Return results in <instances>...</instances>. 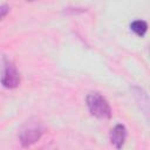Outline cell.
Segmentation results:
<instances>
[{
    "mask_svg": "<svg viewBox=\"0 0 150 150\" xmlns=\"http://www.w3.org/2000/svg\"><path fill=\"white\" fill-rule=\"evenodd\" d=\"M86 102L88 110L93 116L100 120H109L111 117L110 104L100 93H89L87 95Z\"/></svg>",
    "mask_w": 150,
    "mask_h": 150,
    "instance_id": "6da1fadb",
    "label": "cell"
},
{
    "mask_svg": "<svg viewBox=\"0 0 150 150\" xmlns=\"http://www.w3.org/2000/svg\"><path fill=\"white\" fill-rule=\"evenodd\" d=\"M43 134V127L40 122H28L19 132V141L22 146L27 148L36 143Z\"/></svg>",
    "mask_w": 150,
    "mask_h": 150,
    "instance_id": "7a4b0ae2",
    "label": "cell"
},
{
    "mask_svg": "<svg viewBox=\"0 0 150 150\" xmlns=\"http://www.w3.org/2000/svg\"><path fill=\"white\" fill-rule=\"evenodd\" d=\"M0 81L1 84L7 89H14L20 84V74L14 63L7 59L4 60V69Z\"/></svg>",
    "mask_w": 150,
    "mask_h": 150,
    "instance_id": "3957f363",
    "label": "cell"
},
{
    "mask_svg": "<svg viewBox=\"0 0 150 150\" xmlns=\"http://www.w3.org/2000/svg\"><path fill=\"white\" fill-rule=\"evenodd\" d=\"M127 138V129L123 124H116L110 131V141L117 150H120Z\"/></svg>",
    "mask_w": 150,
    "mask_h": 150,
    "instance_id": "277c9868",
    "label": "cell"
},
{
    "mask_svg": "<svg viewBox=\"0 0 150 150\" xmlns=\"http://www.w3.org/2000/svg\"><path fill=\"white\" fill-rule=\"evenodd\" d=\"M130 29L138 36H144L148 30V23L143 20H135L130 23Z\"/></svg>",
    "mask_w": 150,
    "mask_h": 150,
    "instance_id": "5b68a950",
    "label": "cell"
},
{
    "mask_svg": "<svg viewBox=\"0 0 150 150\" xmlns=\"http://www.w3.org/2000/svg\"><path fill=\"white\" fill-rule=\"evenodd\" d=\"M8 12H9V6L8 5H6V4L0 5V21L8 14Z\"/></svg>",
    "mask_w": 150,
    "mask_h": 150,
    "instance_id": "8992f818",
    "label": "cell"
}]
</instances>
